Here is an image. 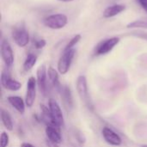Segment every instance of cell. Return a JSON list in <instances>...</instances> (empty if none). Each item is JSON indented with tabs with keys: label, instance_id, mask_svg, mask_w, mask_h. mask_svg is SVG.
Masks as SVG:
<instances>
[{
	"label": "cell",
	"instance_id": "cell-15",
	"mask_svg": "<svg viewBox=\"0 0 147 147\" xmlns=\"http://www.w3.org/2000/svg\"><path fill=\"white\" fill-rule=\"evenodd\" d=\"M126 9V6L124 4H114L111 6L107 7L103 11V17L104 18H111L114 17Z\"/></svg>",
	"mask_w": 147,
	"mask_h": 147
},
{
	"label": "cell",
	"instance_id": "cell-5",
	"mask_svg": "<svg viewBox=\"0 0 147 147\" xmlns=\"http://www.w3.org/2000/svg\"><path fill=\"white\" fill-rule=\"evenodd\" d=\"M48 108L51 113V115L54 121V122L59 126V127H64L65 126V119L64 115L61 110V108L59 104L57 102L56 100L51 98L48 101Z\"/></svg>",
	"mask_w": 147,
	"mask_h": 147
},
{
	"label": "cell",
	"instance_id": "cell-26",
	"mask_svg": "<svg viewBox=\"0 0 147 147\" xmlns=\"http://www.w3.org/2000/svg\"><path fill=\"white\" fill-rule=\"evenodd\" d=\"M47 146L48 147H59L58 146V145L53 144V143H51V142H49L48 140H47Z\"/></svg>",
	"mask_w": 147,
	"mask_h": 147
},
{
	"label": "cell",
	"instance_id": "cell-1",
	"mask_svg": "<svg viewBox=\"0 0 147 147\" xmlns=\"http://www.w3.org/2000/svg\"><path fill=\"white\" fill-rule=\"evenodd\" d=\"M68 23V17L65 14H53L44 18L43 24L51 29H61Z\"/></svg>",
	"mask_w": 147,
	"mask_h": 147
},
{
	"label": "cell",
	"instance_id": "cell-17",
	"mask_svg": "<svg viewBox=\"0 0 147 147\" xmlns=\"http://www.w3.org/2000/svg\"><path fill=\"white\" fill-rule=\"evenodd\" d=\"M1 121H2L3 127H5V129L7 131H9V132L13 131L14 123H13L11 115H9V113L7 110H5L3 109H1Z\"/></svg>",
	"mask_w": 147,
	"mask_h": 147
},
{
	"label": "cell",
	"instance_id": "cell-8",
	"mask_svg": "<svg viewBox=\"0 0 147 147\" xmlns=\"http://www.w3.org/2000/svg\"><path fill=\"white\" fill-rule=\"evenodd\" d=\"M1 57L7 67L12 66L14 63V53L9 42L3 39L1 41Z\"/></svg>",
	"mask_w": 147,
	"mask_h": 147
},
{
	"label": "cell",
	"instance_id": "cell-23",
	"mask_svg": "<svg viewBox=\"0 0 147 147\" xmlns=\"http://www.w3.org/2000/svg\"><path fill=\"white\" fill-rule=\"evenodd\" d=\"M34 47L36 49H41V48L45 47V46L47 45V41L44 39L34 40Z\"/></svg>",
	"mask_w": 147,
	"mask_h": 147
},
{
	"label": "cell",
	"instance_id": "cell-6",
	"mask_svg": "<svg viewBox=\"0 0 147 147\" xmlns=\"http://www.w3.org/2000/svg\"><path fill=\"white\" fill-rule=\"evenodd\" d=\"M120 42L119 37H111L107 40L102 41L96 48L95 54L96 55H105L110 53L115 46H117Z\"/></svg>",
	"mask_w": 147,
	"mask_h": 147
},
{
	"label": "cell",
	"instance_id": "cell-27",
	"mask_svg": "<svg viewBox=\"0 0 147 147\" xmlns=\"http://www.w3.org/2000/svg\"><path fill=\"white\" fill-rule=\"evenodd\" d=\"M59 2H62V3H69V2H72L74 0H58Z\"/></svg>",
	"mask_w": 147,
	"mask_h": 147
},
{
	"label": "cell",
	"instance_id": "cell-4",
	"mask_svg": "<svg viewBox=\"0 0 147 147\" xmlns=\"http://www.w3.org/2000/svg\"><path fill=\"white\" fill-rule=\"evenodd\" d=\"M37 81L34 77H30L27 81V90L25 96V102L28 108L33 107L36 98Z\"/></svg>",
	"mask_w": 147,
	"mask_h": 147
},
{
	"label": "cell",
	"instance_id": "cell-10",
	"mask_svg": "<svg viewBox=\"0 0 147 147\" xmlns=\"http://www.w3.org/2000/svg\"><path fill=\"white\" fill-rule=\"evenodd\" d=\"M76 90L77 92L85 103L89 102V92H88V85H87V78L84 75H80L77 78L76 82Z\"/></svg>",
	"mask_w": 147,
	"mask_h": 147
},
{
	"label": "cell",
	"instance_id": "cell-16",
	"mask_svg": "<svg viewBox=\"0 0 147 147\" xmlns=\"http://www.w3.org/2000/svg\"><path fill=\"white\" fill-rule=\"evenodd\" d=\"M40 110H41V115H40V120L47 125L49 127H59L60 128V127H59L53 121L49 108L45 106V105H40Z\"/></svg>",
	"mask_w": 147,
	"mask_h": 147
},
{
	"label": "cell",
	"instance_id": "cell-9",
	"mask_svg": "<svg viewBox=\"0 0 147 147\" xmlns=\"http://www.w3.org/2000/svg\"><path fill=\"white\" fill-rule=\"evenodd\" d=\"M102 135L104 140L110 146H120L122 144V140L121 136L116 134L113 129L108 127H104L102 130Z\"/></svg>",
	"mask_w": 147,
	"mask_h": 147
},
{
	"label": "cell",
	"instance_id": "cell-24",
	"mask_svg": "<svg viewBox=\"0 0 147 147\" xmlns=\"http://www.w3.org/2000/svg\"><path fill=\"white\" fill-rule=\"evenodd\" d=\"M140 6L147 12V0H138Z\"/></svg>",
	"mask_w": 147,
	"mask_h": 147
},
{
	"label": "cell",
	"instance_id": "cell-3",
	"mask_svg": "<svg viewBox=\"0 0 147 147\" xmlns=\"http://www.w3.org/2000/svg\"><path fill=\"white\" fill-rule=\"evenodd\" d=\"M12 38L15 43L20 47H25L29 42V34L24 25L15 27L12 31Z\"/></svg>",
	"mask_w": 147,
	"mask_h": 147
},
{
	"label": "cell",
	"instance_id": "cell-13",
	"mask_svg": "<svg viewBox=\"0 0 147 147\" xmlns=\"http://www.w3.org/2000/svg\"><path fill=\"white\" fill-rule=\"evenodd\" d=\"M59 89H60L61 98L65 107L66 108L67 110H71L73 108V97L70 87H68L67 85H63L60 86Z\"/></svg>",
	"mask_w": 147,
	"mask_h": 147
},
{
	"label": "cell",
	"instance_id": "cell-21",
	"mask_svg": "<svg viewBox=\"0 0 147 147\" xmlns=\"http://www.w3.org/2000/svg\"><path fill=\"white\" fill-rule=\"evenodd\" d=\"M127 28H147V21L143 20H136L133 22H130L127 25Z\"/></svg>",
	"mask_w": 147,
	"mask_h": 147
},
{
	"label": "cell",
	"instance_id": "cell-14",
	"mask_svg": "<svg viewBox=\"0 0 147 147\" xmlns=\"http://www.w3.org/2000/svg\"><path fill=\"white\" fill-rule=\"evenodd\" d=\"M8 102L20 114H24L25 108H26V102L25 100H23L21 96H9L7 97Z\"/></svg>",
	"mask_w": 147,
	"mask_h": 147
},
{
	"label": "cell",
	"instance_id": "cell-18",
	"mask_svg": "<svg viewBox=\"0 0 147 147\" xmlns=\"http://www.w3.org/2000/svg\"><path fill=\"white\" fill-rule=\"evenodd\" d=\"M59 71H56L53 67L49 66L47 69V79L51 86L53 87H60L59 83Z\"/></svg>",
	"mask_w": 147,
	"mask_h": 147
},
{
	"label": "cell",
	"instance_id": "cell-12",
	"mask_svg": "<svg viewBox=\"0 0 147 147\" xmlns=\"http://www.w3.org/2000/svg\"><path fill=\"white\" fill-rule=\"evenodd\" d=\"M46 136L47 140L51 143L59 145L62 142V136L60 134V128L55 127H49L47 126L45 129Z\"/></svg>",
	"mask_w": 147,
	"mask_h": 147
},
{
	"label": "cell",
	"instance_id": "cell-7",
	"mask_svg": "<svg viewBox=\"0 0 147 147\" xmlns=\"http://www.w3.org/2000/svg\"><path fill=\"white\" fill-rule=\"evenodd\" d=\"M1 84L3 88L10 91H17L22 88V84L12 78L8 71H3L1 74Z\"/></svg>",
	"mask_w": 147,
	"mask_h": 147
},
{
	"label": "cell",
	"instance_id": "cell-22",
	"mask_svg": "<svg viewBox=\"0 0 147 147\" xmlns=\"http://www.w3.org/2000/svg\"><path fill=\"white\" fill-rule=\"evenodd\" d=\"M9 143V136L6 132H2L0 135V147H8Z\"/></svg>",
	"mask_w": 147,
	"mask_h": 147
},
{
	"label": "cell",
	"instance_id": "cell-28",
	"mask_svg": "<svg viewBox=\"0 0 147 147\" xmlns=\"http://www.w3.org/2000/svg\"><path fill=\"white\" fill-rule=\"evenodd\" d=\"M142 147H147V145H145V146H142Z\"/></svg>",
	"mask_w": 147,
	"mask_h": 147
},
{
	"label": "cell",
	"instance_id": "cell-20",
	"mask_svg": "<svg viewBox=\"0 0 147 147\" xmlns=\"http://www.w3.org/2000/svg\"><path fill=\"white\" fill-rule=\"evenodd\" d=\"M81 38H82L81 34H76L75 36H73V37L69 40V42L66 44V46L65 47L64 51H68V50L73 49L74 47L81 40Z\"/></svg>",
	"mask_w": 147,
	"mask_h": 147
},
{
	"label": "cell",
	"instance_id": "cell-19",
	"mask_svg": "<svg viewBox=\"0 0 147 147\" xmlns=\"http://www.w3.org/2000/svg\"><path fill=\"white\" fill-rule=\"evenodd\" d=\"M37 62V56L34 53H29L25 59V61L23 63V70L25 71H29L33 69V67L35 65Z\"/></svg>",
	"mask_w": 147,
	"mask_h": 147
},
{
	"label": "cell",
	"instance_id": "cell-11",
	"mask_svg": "<svg viewBox=\"0 0 147 147\" xmlns=\"http://www.w3.org/2000/svg\"><path fill=\"white\" fill-rule=\"evenodd\" d=\"M37 87L42 94L46 93L47 88V69L45 65H41L38 67L36 71Z\"/></svg>",
	"mask_w": 147,
	"mask_h": 147
},
{
	"label": "cell",
	"instance_id": "cell-2",
	"mask_svg": "<svg viewBox=\"0 0 147 147\" xmlns=\"http://www.w3.org/2000/svg\"><path fill=\"white\" fill-rule=\"evenodd\" d=\"M75 54H76L75 48L63 52V54L61 55L58 62V71L61 75H65L69 71Z\"/></svg>",
	"mask_w": 147,
	"mask_h": 147
},
{
	"label": "cell",
	"instance_id": "cell-25",
	"mask_svg": "<svg viewBox=\"0 0 147 147\" xmlns=\"http://www.w3.org/2000/svg\"><path fill=\"white\" fill-rule=\"evenodd\" d=\"M20 147H34L32 144H30V143H28V142H23V143H22V145H21V146Z\"/></svg>",
	"mask_w": 147,
	"mask_h": 147
}]
</instances>
